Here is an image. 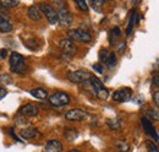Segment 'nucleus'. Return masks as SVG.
I'll return each mask as SVG.
<instances>
[{"label": "nucleus", "mask_w": 159, "mask_h": 152, "mask_svg": "<svg viewBox=\"0 0 159 152\" xmlns=\"http://www.w3.org/2000/svg\"><path fill=\"white\" fill-rule=\"evenodd\" d=\"M120 35H121V32H120V28L119 27H114L113 30H111V32H110V36L113 37H120Z\"/></svg>", "instance_id": "obj_27"}, {"label": "nucleus", "mask_w": 159, "mask_h": 152, "mask_svg": "<svg viewBox=\"0 0 159 152\" xmlns=\"http://www.w3.org/2000/svg\"><path fill=\"white\" fill-rule=\"evenodd\" d=\"M76 4H77V6H79L82 11H88V6H87V2H86V1H83V0H77Z\"/></svg>", "instance_id": "obj_26"}, {"label": "nucleus", "mask_w": 159, "mask_h": 152, "mask_svg": "<svg viewBox=\"0 0 159 152\" xmlns=\"http://www.w3.org/2000/svg\"><path fill=\"white\" fill-rule=\"evenodd\" d=\"M0 31L1 32H10L12 31V25L10 23V21L6 19L4 15L0 14Z\"/></svg>", "instance_id": "obj_15"}, {"label": "nucleus", "mask_w": 159, "mask_h": 152, "mask_svg": "<svg viewBox=\"0 0 159 152\" xmlns=\"http://www.w3.org/2000/svg\"><path fill=\"white\" fill-rule=\"evenodd\" d=\"M89 4L93 5V7H94L97 11H99L100 7L104 5V1H103V0H96V1H89Z\"/></svg>", "instance_id": "obj_25"}, {"label": "nucleus", "mask_w": 159, "mask_h": 152, "mask_svg": "<svg viewBox=\"0 0 159 152\" xmlns=\"http://www.w3.org/2000/svg\"><path fill=\"white\" fill-rule=\"evenodd\" d=\"M146 145H147V149L148 152H158V147L156 144H153L152 141H146Z\"/></svg>", "instance_id": "obj_24"}, {"label": "nucleus", "mask_w": 159, "mask_h": 152, "mask_svg": "<svg viewBox=\"0 0 159 152\" xmlns=\"http://www.w3.org/2000/svg\"><path fill=\"white\" fill-rule=\"evenodd\" d=\"M45 151L47 152H61L62 151V144L59 140H50L45 144Z\"/></svg>", "instance_id": "obj_12"}, {"label": "nucleus", "mask_w": 159, "mask_h": 152, "mask_svg": "<svg viewBox=\"0 0 159 152\" xmlns=\"http://www.w3.org/2000/svg\"><path fill=\"white\" fill-rule=\"evenodd\" d=\"M136 17H137V14H136V12H134V14L131 15V17H130L129 27H127V31H126V33H127V35H130V33H131V31H132V28H134V25H135V22H136Z\"/></svg>", "instance_id": "obj_22"}, {"label": "nucleus", "mask_w": 159, "mask_h": 152, "mask_svg": "<svg viewBox=\"0 0 159 152\" xmlns=\"http://www.w3.org/2000/svg\"><path fill=\"white\" fill-rule=\"evenodd\" d=\"M28 16L33 21H39L42 19V11L39 10L38 6H31L28 9Z\"/></svg>", "instance_id": "obj_16"}, {"label": "nucleus", "mask_w": 159, "mask_h": 152, "mask_svg": "<svg viewBox=\"0 0 159 152\" xmlns=\"http://www.w3.org/2000/svg\"><path fill=\"white\" fill-rule=\"evenodd\" d=\"M0 81L4 82V83H11V80H10L9 75H1L0 76Z\"/></svg>", "instance_id": "obj_28"}, {"label": "nucleus", "mask_w": 159, "mask_h": 152, "mask_svg": "<svg viewBox=\"0 0 159 152\" xmlns=\"http://www.w3.org/2000/svg\"><path fill=\"white\" fill-rule=\"evenodd\" d=\"M48 98H49V102L52 103V106H54L57 108L66 106L70 102V97L65 92H55L54 95L48 96Z\"/></svg>", "instance_id": "obj_6"}, {"label": "nucleus", "mask_w": 159, "mask_h": 152, "mask_svg": "<svg viewBox=\"0 0 159 152\" xmlns=\"http://www.w3.org/2000/svg\"><path fill=\"white\" fill-rule=\"evenodd\" d=\"M6 55H7V50H6V49H1V50H0V57L6 58Z\"/></svg>", "instance_id": "obj_32"}, {"label": "nucleus", "mask_w": 159, "mask_h": 152, "mask_svg": "<svg viewBox=\"0 0 159 152\" xmlns=\"http://www.w3.org/2000/svg\"><path fill=\"white\" fill-rule=\"evenodd\" d=\"M142 124H143V129H144V131H146L147 134L153 135V136H154V140L158 141V134L156 133V130L153 129L151 121H149L147 118H142Z\"/></svg>", "instance_id": "obj_14"}, {"label": "nucleus", "mask_w": 159, "mask_h": 152, "mask_svg": "<svg viewBox=\"0 0 159 152\" xmlns=\"http://www.w3.org/2000/svg\"><path fill=\"white\" fill-rule=\"evenodd\" d=\"M19 4H20V1H17V0H2V1H0V5L4 7H15Z\"/></svg>", "instance_id": "obj_20"}, {"label": "nucleus", "mask_w": 159, "mask_h": 152, "mask_svg": "<svg viewBox=\"0 0 159 152\" xmlns=\"http://www.w3.org/2000/svg\"><path fill=\"white\" fill-rule=\"evenodd\" d=\"M39 10L45 15V19L48 20V22L50 25H55L58 22V15H57V10L49 5V4H45V2H42L39 6Z\"/></svg>", "instance_id": "obj_5"}, {"label": "nucleus", "mask_w": 159, "mask_h": 152, "mask_svg": "<svg viewBox=\"0 0 159 152\" xmlns=\"http://www.w3.org/2000/svg\"><path fill=\"white\" fill-rule=\"evenodd\" d=\"M10 69L12 73H16V74H23L27 69L26 66V61H25V57L20 54V53H16L14 52L10 57Z\"/></svg>", "instance_id": "obj_2"}, {"label": "nucleus", "mask_w": 159, "mask_h": 152, "mask_svg": "<svg viewBox=\"0 0 159 152\" xmlns=\"http://www.w3.org/2000/svg\"><path fill=\"white\" fill-rule=\"evenodd\" d=\"M122 49H125V43H121V44H120L119 50H120V52H122Z\"/></svg>", "instance_id": "obj_34"}, {"label": "nucleus", "mask_w": 159, "mask_h": 152, "mask_svg": "<svg viewBox=\"0 0 159 152\" xmlns=\"http://www.w3.org/2000/svg\"><path fill=\"white\" fill-rule=\"evenodd\" d=\"M108 125H109L110 129H115V130H119L120 128H121V123H120L119 120H116V119L108 120Z\"/></svg>", "instance_id": "obj_23"}, {"label": "nucleus", "mask_w": 159, "mask_h": 152, "mask_svg": "<svg viewBox=\"0 0 159 152\" xmlns=\"http://www.w3.org/2000/svg\"><path fill=\"white\" fill-rule=\"evenodd\" d=\"M6 93H7V92H6V90H5V88H2V87H0V99H2V98L6 96Z\"/></svg>", "instance_id": "obj_31"}, {"label": "nucleus", "mask_w": 159, "mask_h": 152, "mask_svg": "<svg viewBox=\"0 0 159 152\" xmlns=\"http://www.w3.org/2000/svg\"><path fill=\"white\" fill-rule=\"evenodd\" d=\"M65 137L69 140V141H74V140H76L77 139V136H79V131L77 130H75V129H72V128H67L66 130H65Z\"/></svg>", "instance_id": "obj_18"}, {"label": "nucleus", "mask_w": 159, "mask_h": 152, "mask_svg": "<svg viewBox=\"0 0 159 152\" xmlns=\"http://www.w3.org/2000/svg\"><path fill=\"white\" fill-rule=\"evenodd\" d=\"M115 147H116V150L120 152H127L130 150V146H129L125 141H116V142H115Z\"/></svg>", "instance_id": "obj_19"}, {"label": "nucleus", "mask_w": 159, "mask_h": 152, "mask_svg": "<svg viewBox=\"0 0 159 152\" xmlns=\"http://www.w3.org/2000/svg\"><path fill=\"white\" fill-rule=\"evenodd\" d=\"M154 86H156V87H158V86H159V77H158V75L154 76Z\"/></svg>", "instance_id": "obj_33"}, {"label": "nucleus", "mask_w": 159, "mask_h": 152, "mask_svg": "<svg viewBox=\"0 0 159 152\" xmlns=\"http://www.w3.org/2000/svg\"><path fill=\"white\" fill-rule=\"evenodd\" d=\"M60 48L65 54H69L70 57H72L76 52H77V47L75 45V43L72 40H70L69 38H64L60 40Z\"/></svg>", "instance_id": "obj_9"}, {"label": "nucleus", "mask_w": 159, "mask_h": 152, "mask_svg": "<svg viewBox=\"0 0 159 152\" xmlns=\"http://www.w3.org/2000/svg\"><path fill=\"white\" fill-rule=\"evenodd\" d=\"M84 85L88 86V87L92 90L93 95H96L99 99H107V98H108V96H109L108 90L103 86V83L100 82V80L99 78H97L96 76H92L91 80L87 81Z\"/></svg>", "instance_id": "obj_1"}, {"label": "nucleus", "mask_w": 159, "mask_h": 152, "mask_svg": "<svg viewBox=\"0 0 159 152\" xmlns=\"http://www.w3.org/2000/svg\"><path fill=\"white\" fill-rule=\"evenodd\" d=\"M154 102H156V106L158 107L159 106V91H156V92H154Z\"/></svg>", "instance_id": "obj_30"}, {"label": "nucleus", "mask_w": 159, "mask_h": 152, "mask_svg": "<svg viewBox=\"0 0 159 152\" xmlns=\"http://www.w3.org/2000/svg\"><path fill=\"white\" fill-rule=\"evenodd\" d=\"M38 130L36 128H26V129H22L21 130L20 135L22 136V139H26V140H30V139H33V137H37L38 136Z\"/></svg>", "instance_id": "obj_13"}, {"label": "nucleus", "mask_w": 159, "mask_h": 152, "mask_svg": "<svg viewBox=\"0 0 159 152\" xmlns=\"http://www.w3.org/2000/svg\"><path fill=\"white\" fill-rule=\"evenodd\" d=\"M20 114L26 115V116H36L38 114V107L33 103L25 104L20 108Z\"/></svg>", "instance_id": "obj_11"}, {"label": "nucleus", "mask_w": 159, "mask_h": 152, "mask_svg": "<svg viewBox=\"0 0 159 152\" xmlns=\"http://www.w3.org/2000/svg\"><path fill=\"white\" fill-rule=\"evenodd\" d=\"M93 70H96V71L99 73V74H103V73H104V69H102V65H100V64H94V65H93Z\"/></svg>", "instance_id": "obj_29"}, {"label": "nucleus", "mask_w": 159, "mask_h": 152, "mask_svg": "<svg viewBox=\"0 0 159 152\" xmlns=\"http://www.w3.org/2000/svg\"><path fill=\"white\" fill-rule=\"evenodd\" d=\"M92 74L87 70H76V71H70L67 74V77L71 82H75V83H86L87 81L91 80Z\"/></svg>", "instance_id": "obj_3"}, {"label": "nucleus", "mask_w": 159, "mask_h": 152, "mask_svg": "<svg viewBox=\"0 0 159 152\" xmlns=\"http://www.w3.org/2000/svg\"><path fill=\"white\" fill-rule=\"evenodd\" d=\"M31 95L38 99H47L48 98V92L44 88H36L31 91Z\"/></svg>", "instance_id": "obj_17"}, {"label": "nucleus", "mask_w": 159, "mask_h": 152, "mask_svg": "<svg viewBox=\"0 0 159 152\" xmlns=\"http://www.w3.org/2000/svg\"><path fill=\"white\" fill-rule=\"evenodd\" d=\"M57 15H58V22H60L61 26L67 27L72 22V15L69 12V10L65 6H60L57 11Z\"/></svg>", "instance_id": "obj_7"}, {"label": "nucleus", "mask_w": 159, "mask_h": 152, "mask_svg": "<svg viewBox=\"0 0 159 152\" xmlns=\"http://www.w3.org/2000/svg\"><path fill=\"white\" fill-rule=\"evenodd\" d=\"M69 152H81L80 150H71V151H69Z\"/></svg>", "instance_id": "obj_35"}, {"label": "nucleus", "mask_w": 159, "mask_h": 152, "mask_svg": "<svg viewBox=\"0 0 159 152\" xmlns=\"http://www.w3.org/2000/svg\"><path fill=\"white\" fill-rule=\"evenodd\" d=\"M115 64H116V57H115L114 53H110L108 59H107V61H105V65H107L109 69H111V68H114Z\"/></svg>", "instance_id": "obj_21"}, {"label": "nucleus", "mask_w": 159, "mask_h": 152, "mask_svg": "<svg viewBox=\"0 0 159 152\" xmlns=\"http://www.w3.org/2000/svg\"><path fill=\"white\" fill-rule=\"evenodd\" d=\"M131 97H132V91H131V88L124 87V88H120V90L114 92L113 99L116 101V102H127Z\"/></svg>", "instance_id": "obj_10"}, {"label": "nucleus", "mask_w": 159, "mask_h": 152, "mask_svg": "<svg viewBox=\"0 0 159 152\" xmlns=\"http://www.w3.org/2000/svg\"><path fill=\"white\" fill-rule=\"evenodd\" d=\"M69 39L70 40H79V42H83V43H87V42H91L92 40V36L89 32L84 31V30H81V28H76V30H70L69 33Z\"/></svg>", "instance_id": "obj_4"}, {"label": "nucleus", "mask_w": 159, "mask_h": 152, "mask_svg": "<svg viewBox=\"0 0 159 152\" xmlns=\"http://www.w3.org/2000/svg\"><path fill=\"white\" fill-rule=\"evenodd\" d=\"M88 116H89V114L86 113L84 111H81V109H71L65 115V118L70 121H83Z\"/></svg>", "instance_id": "obj_8"}]
</instances>
